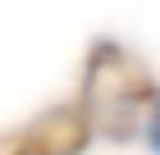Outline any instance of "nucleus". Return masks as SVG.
I'll return each mask as SVG.
<instances>
[{
  "mask_svg": "<svg viewBox=\"0 0 160 155\" xmlns=\"http://www.w3.org/2000/svg\"><path fill=\"white\" fill-rule=\"evenodd\" d=\"M151 146L160 151V105H156V119H151Z\"/></svg>",
  "mask_w": 160,
  "mask_h": 155,
  "instance_id": "1",
  "label": "nucleus"
}]
</instances>
